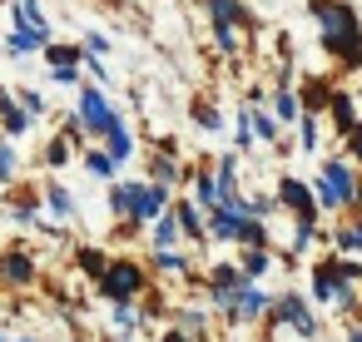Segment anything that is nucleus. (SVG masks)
Wrapping results in <instances>:
<instances>
[{
	"instance_id": "f257e3e1",
	"label": "nucleus",
	"mask_w": 362,
	"mask_h": 342,
	"mask_svg": "<svg viewBox=\"0 0 362 342\" xmlns=\"http://www.w3.org/2000/svg\"><path fill=\"white\" fill-rule=\"evenodd\" d=\"M313 16H317V35L322 50L337 65H362V16L347 6V0H313Z\"/></svg>"
},
{
	"instance_id": "f03ea898",
	"label": "nucleus",
	"mask_w": 362,
	"mask_h": 342,
	"mask_svg": "<svg viewBox=\"0 0 362 342\" xmlns=\"http://www.w3.org/2000/svg\"><path fill=\"white\" fill-rule=\"evenodd\" d=\"M100 293H105L115 307H129V297H134V293H144V268H139V263H129V258H115V263H110V273L100 278Z\"/></svg>"
},
{
	"instance_id": "7ed1b4c3",
	"label": "nucleus",
	"mask_w": 362,
	"mask_h": 342,
	"mask_svg": "<svg viewBox=\"0 0 362 342\" xmlns=\"http://www.w3.org/2000/svg\"><path fill=\"white\" fill-rule=\"evenodd\" d=\"M80 124H85V134H110L119 124V114L110 110V100H105L100 85H85L80 90Z\"/></svg>"
},
{
	"instance_id": "20e7f679",
	"label": "nucleus",
	"mask_w": 362,
	"mask_h": 342,
	"mask_svg": "<svg viewBox=\"0 0 362 342\" xmlns=\"http://www.w3.org/2000/svg\"><path fill=\"white\" fill-rule=\"evenodd\" d=\"M322 189L332 194V204H337V208H342V204H352V208L362 204V184H357V174H352L342 159H332V164L322 169Z\"/></svg>"
},
{
	"instance_id": "39448f33",
	"label": "nucleus",
	"mask_w": 362,
	"mask_h": 342,
	"mask_svg": "<svg viewBox=\"0 0 362 342\" xmlns=\"http://www.w3.org/2000/svg\"><path fill=\"white\" fill-rule=\"evenodd\" d=\"M268 317H273V327H278V322H293L303 337H317V322H313V312H308L303 293H288L278 307H268Z\"/></svg>"
},
{
	"instance_id": "423d86ee",
	"label": "nucleus",
	"mask_w": 362,
	"mask_h": 342,
	"mask_svg": "<svg viewBox=\"0 0 362 342\" xmlns=\"http://www.w3.org/2000/svg\"><path fill=\"white\" fill-rule=\"evenodd\" d=\"M169 208V189L164 184H144L139 199H134V223H159Z\"/></svg>"
},
{
	"instance_id": "0eeeda50",
	"label": "nucleus",
	"mask_w": 362,
	"mask_h": 342,
	"mask_svg": "<svg viewBox=\"0 0 362 342\" xmlns=\"http://www.w3.org/2000/svg\"><path fill=\"white\" fill-rule=\"evenodd\" d=\"M209 11H214V20H218V25H233V30L258 25V16L243 6V0H209Z\"/></svg>"
},
{
	"instance_id": "6e6552de",
	"label": "nucleus",
	"mask_w": 362,
	"mask_h": 342,
	"mask_svg": "<svg viewBox=\"0 0 362 342\" xmlns=\"http://www.w3.org/2000/svg\"><path fill=\"white\" fill-rule=\"evenodd\" d=\"M0 278L16 283V288H21V283H30V278H35V258H30V253H21V248H11L6 258H0Z\"/></svg>"
},
{
	"instance_id": "1a4fd4ad",
	"label": "nucleus",
	"mask_w": 362,
	"mask_h": 342,
	"mask_svg": "<svg viewBox=\"0 0 362 342\" xmlns=\"http://www.w3.org/2000/svg\"><path fill=\"white\" fill-rule=\"evenodd\" d=\"M248 223H253V218H238V213H228V208H214V218H209V233H214V238H233V243H238Z\"/></svg>"
},
{
	"instance_id": "9d476101",
	"label": "nucleus",
	"mask_w": 362,
	"mask_h": 342,
	"mask_svg": "<svg viewBox=\"0 0 362 342\" xmlns=\"http://www.w3.org/2000/svg\"><path fill=\"white\" fill-rule=\"evenodd\" d=\"M45 60H50V70H80V65L90 60V50H85V45H50Z\"/></svg>"
},
{
	"instance_id": "9b49d317",
	"label": "nucleus",
	"mask_w": 362,
	"mask_h": 342,
	"mask_svg": "<svg viewBox=\"0 0 362 342\" xmlns=\"http://www.w3.org/2000/svg\"><path fill=\"white\" fill-rule=\"evenodd\" d=\"M278 199H283L288 208H298V213H313V189L298 184V179H278Z\"/></svg>"
},
{
	"instance_id": "f8f14e48",
	"label": "nucleus",
	"mask_w": 362,
	"mask_h": 342,
	"mask_svg": "<svg viewBox=\"0 0 362 342\" xmlns=\"http://www.w3.org/2000/svg\"><path fill=\"white\" fill-rule=\"evenodd\" d=\"M50 30H16L11 35V55H35V50H50Z\"/></svg>"
},
{
	"instance_id": "ddd939ff",
	"label": "nucleus",
	"mask_w": 362,
	"mask_h": 342,
	"mask_svg": "<svg viewBox=\"0 0 362 342\" xmlns=\"http://www.w3.org/2000/svg\"><path fill=\"white\" fill-rule=\"evenodd\" d=\"M298 105H303V114H317L322 105H332V85L327 80H303V100Z\"/></svg>"
},
{
	"instance_id": "4468645a",
	"label": "nucleus",
	"mask_w": 362,
	"mask_h": 342,
	"mask_svg": "<svg viewBox=\"0 0 362 342\" xmlns=\"http://www.w3.org/2000/svg\"><path fill=\"white\" fill-rule=\"evenodd\" d=\"M238 199V154H223L218 159V204Z\"/></svg>"
},
{
	"instance_id": "2eb2a0df",
	"label": "nucleus",
	"mask_w": 362,
	"mask_h": 342,
	"mask_svg": "<svg viewBox=\"0 0 362 342\" xmlns=\"http://www.w3.org/2000/svg\"><path fill=\"white\" fill-rule=\"evenodd\" d=\"M0 124H6V134H25V124H30V114L11 100V95H0Z\"/></svg>"
},
{
	"instance_id": "dca6fc26",
	"label": "nucleus",
	"mask_w": 362,
	"mask_h": 342,
	"mask_svg": "<svg viewBox=\"0 0 362 342\" xmlns=\"http://www.w3.org/2000/svg\"><path fill=\"white\" fill-rule=\"evenodd\" d=\"M129 149H134V144H129V129H124V119H119V124L105 134V154H110L115 164H124V159H129Z\"/></svg>"
},
{
	"instance_id": "f3484780",
	"label": "nucleus",
	"mask_w": 362,
	"mask_h": 342,
	"mask_svg": "<svg viewBox=\"0 0 362 342\" xmlns=\"http://www.w3.org/2000/svg\"><path fill=\"white\" fill-rule=\"evenodd\" d=\"M149 174H154V184H164V189L184 179V169H179V164H174L169 154H149Z\"/></svg>"
},
{
	"instance_id": "a211bd4d",
	"label": "nucleus",
	"mask_w": 362,
	"mask_h": 342,
	"mask_svg": "<svg viewBox=\"0 0 362 342\" xmlns=\"http://www.w3.org/2000/svg\"><path fill=\"white\" fill-rule=\"evenodd\" d=\"M139 189H144V184H115V189H110V208L124 213V218H134V199H139Z\"/></svg>"
},
{
	"instance_id": "6ab92c4d",
	"label": "nucleus",
	"mask_w": 362,
	"mask_h": 342,
	"mask_svg": "<svg viewBox=\"0 0 362 342\" xmlns=\"http://www.w3.org/2000/svg\"><path fill=\"white\" fill-rule=\"evenodd\" d=\"M258 312H268V293L253 288V283H243V293H238V317H258Z\"/></svg>"
},
{
	"instance_id": "aec40b11",
	"label": "nucleus",
	"mask_w": 362,
	"mask_h": 342,
	"mask_svg": "<svg viewBox=\"0 0 362 342\" xmlns=\"http://www.w3.org/2000/svg\"><path fill=\"white\" fill-rule=\"evenodd\" d=\"M174 218H179V228H184L189 238H204V218H199V208H194V199H184V204H174Z\"/></svg>"
},
{
	"instance_id": "412c9836",
	"label": "nucleus",
	"mask_w": 362,
	"mask_h": 342,
	"mask_svg": "<svg viewBox=\"0 0 362 342\" xmlns=\"http://www.w3.org/2000/svg\"><path fill=\"white\" fill-rule=\"evenodd\" d=\"M16 25H21V30H50V25H45V16H40V0H21Z\"/></svg>"
},
{
	"instance_id": "4be33fe9",
	"label": "nucleus",
	"mask_w": 362,
	"mask_h": 342,
	"mask_svg": "<svg viewBox=\"0 0 362 342\" xmlns=\"http://www.w3.org/2000/svg\"><path fill=\"white\" fill-rule=\"evenodd\" d=\"M327 110H332V119H337V129H342V134H347V129L357 124V119H352V95L332 90V105H327Z\"/></svg>"
},
{
	"instance_id": "5701e85b",
	"label": "nucleus",
	"mask_w": 362,
	"mask_h": 342,
	"mask_svg": "<svg viewBox=\"0 0 362 342\" xmlns=\"http://www.w3.org/2000/svg\"><path fill=\"white\" fill-rule=\"evenodd\" d=\"M273 114H278V119H303L298 95H293V90H278V95H273Z\"/></svg>"
},
{
	"instance_id": "b1692460",
	"label": "nucleus",
	"mask_w": 362,
	"mask_h": 342,
	"mask_svg": "<svg viewBox=\"0 0 362 342\" xmlns=\"http://www.w3.org/2000/svg\"><path fill=\"white\" fill-rule=\"evenodd\" d=\"M194 194H199V204H204L209 213L218 208V184H214L209 174H194Z\"/></svg>"
},
{
	"instance_id": "393cba45",
	"label": "nucleus",
	"mask_w": 362,
	"mask_h": 342,
	"mask_svg": "<svg viewBox=\"0 0 362 342\" xmlns=\"http://www.w3.org/2000/svg\"><path fill=\"white\" fill-rule=\"evenodd\" d=\"M179 233H184V228H179V218H174V213H164V218L154 223V243H159V248H174V238H179Z\"/></svg>"
},
{
	"instance_id": "a878e982",
	"label": "nucleus",
	"mask_w": 362,
	"mask_h": 342,
	"mask_svg": "<svg viewBox=\"0 0 362 342\" xmlns=\"http://www.w3.org/2000/svg\"><path fill=\"white\" fill-rule=\"evenodd\" d=\"M243 283H248V278H243L238 268H228V263H218V268H214V278H209V288H233V293H238Z\"/></svg>"
},
{
	"instance_id": "bb28decb",
	"label": "nucleus",
	"mask_w": 362,
	"mask_h": 342,
	"mask_svg": "<svg viewBox=\"0 0 362 342\" xmlns=\"http://www.w3.org/2000/svg\"><path fill=\"white\" fill-rule=\"evenodd\" d=\"M85 169H90V174H95V179H110V174H115V169H119V164H115V159H110V154H105V149H95V154H85Z\"/></svg>"
},
{
	"instance_id": "cd10ccee",
	"label": "nucleus",
	"mask_w": 362,
	"mask_h": 342,
	"mask_svg": "<svg viewBox=\"0 0 362 342\" xmlns=\"http://www.w3.org/2000/svg\"><path fill=\"white\" fill-rule=\"evenodd\" d=\"M80 268H85L90 278H105V273H110V263H105L100 248H80Z\"/></svg>"
},
{
	"instance_id": "c85d7f7f",
	"label": "nucleus",
	"mask_w": 362,
	"mask_h": 342,
	"mask_svg": "<svg viewBox=\"0 0 362 342\" xmlns=\"http://www.w3.org/2000/svg\"><path fill=\"white\" fill-rule=\"evenodd\" d=\"M154 268H164V273H189V258L174 253V248H159V253H154Z\"/></svg>"
},
{
	"instance_id": "c756f323",
	"label": "nucleus",
	"mask_w": 362,
	"mask_h": 342,
	"mask_svg": "<svg viewBox=\"0 0 362 342\" xmlns=\"http://www.w3.org/2000/svg\"><path fill=\"white\" fill-rule=\"evenodd\" d=\"M214 40H218L223 55H238V30H233V25H218V20H214Z\"/></svg>"
},
{
	"instance_id": "7c9ffc66",
	"label": "nucleus",
	"mask_w": 362,
	"mask_h": 342,
	"mask_svg": "<svg viewBox=\"0 0 362 342\" xmlns=\"http://www.w3.org/2000/svg\"><path fill=\"white\" fill-rule=\"evenodd\" d=\"M258 273H268V253L263 248H248L243 253V278H258Z\"/></svg>"
},
{
	"instance_id": "2f4dec72",
	"label": "nucleus",
	"mask_w": 362,
	"mask_h": 342,
	"mask_svg": "<svg viewBox=\"0 0 362 342\" xmlns=\"http://www.w3.org/2000/svg\"><path fill=\"white\" fill-rule=\"evenodd\" d=\"M45 199H50V208H55V213H75V199H70L60 184H50V194H45Z\"/></svg>"
},
{
	"instance_id": "473e14b6",
	"label": "nucleus",
	"mask_w": 362,
	"mask_h": 342,
	"mask_svg": "<svg viewBox=\"0 0 362 342\" xmlns=\"http://www.w3.org/2000/svg\"><path fill=\"white\" fill-rule=\"evenodd\" d=\"M337 248H342V253H362V223H352V228H342V238H337Z\"/></svg>"
},
{
	"instance_id": "72a5a7b5",
	"label": "nucleus",
	"mask_w": 362,
	"mask_h": 342,
	"mask_svg": "<svg viewBox=\"0 0 362 342\" xmlns=\"http://www.w3.org/2000/svg\"><path fill=\"white\" fill-rule=\"evenodd\" d=\"M21 110H25V114H45V95H35V90H21Z\"/></svg>"
},
{
	"instance_id": "f704fd0d",
	"label": "nucleus",
	"mask_w": 362,
	"mask_h": 342,
	"mask_svg": "<svg viewBox=\"0 0 362 342\" xmlns=\"http://www.w3.org/2000/svg\"><path fill=\"white\" fill-rule=\"evenodd\" d=\"M194 119H199V124H204V129H218V124H223V119H218V110H214V105H194Z\"/></svg>"
},
{
	"instance_id": "c9c22d12",
	"label": "nucleus",
	"mask_w": 362,
	"mask_h": 342,
	"mask_svg": "<svg viewBox=\"0 0 362 342\" xmlns=\"http://www.w3.org/2000/svg\"><path fill=\"white\" fill-rule=\"evenodd\" d=\"M65 159H70V139L60 134V139H55V144L45 149V164H65Z\"/></svg>"
},
{
	"instance_id": "e433bc0d",
	"label": "nucleus",
	"mask_w": 362,
	"mask_h": 342,
	"mask_svg": "<svg viewBox=\"0 0 362 342\" xmlns=\"http://www.w3.org/2000/svg\"><path fill=\"white\" fill-rule=\"evenodd\" d=\"M253 134H258V139H273V134H278V119H268V114H253Z\"/></svg>"
},
{
	"instance_id": "4c0bfd02",
	"label": "nucleus",
	"mask_w": 362,
	"mask_h": 342,
	"mask_svg": "<svg viewBox=\"0 0 362 342\" xmlns=\"http://www.w3.org/2000/svg\"><path fill=\"white\" fill-rule=\"evenodd\" d=\"M85 50H90V55H105V50H110V40H105L100 30H90V35H85Z\"/></svg>"
},
{
	"instance_id": "58836bf2",
	"label": "nucleus",
	"mask_w": 362,
	"mask_h": 342,
	"mask_svg": "<svg viewBox=\"0 0 362 342\" xmlns=\"http://www.w3.org/2000/svg\"><path fill=\"white\" fill-rule=\"evenodd\" d=\"M313 144H317V119L303 114V149H313Z\"/></svg>"
},
{
	"instance_id": "ea45409f",
	"label": "nucleus",
	"mask_w": 362,
	"mask_h": 342,
	"mask_svg": "<svg viewBox=\"0 0 362 342\" xmlns=\"http://www.w3.org/2000/svg\"><path fill=\"white\" fill-rule=\"evenodd\" d=\"M16 174V154H11V144H0V179H11Z\"/></svg>"
},
{
	"instance_id": "a19ab883",
	"label": "nucleus",
	"mask_w": 362,
	"mask_h": 342,
	"mask_svg": "<svg viewBox=\"0 0 362 342\" xmlns=\"http://www.w3.org/2000/svg\"><path fill=\"white\" fill-rule=\"evenodd\" d=\"M347 144H352V154L362 159V124H352V129H347Z\"/></svg>"
},
{
	"instance_id": "79ce46f5",
	"label": "nucleus",
	"mask_w": 362,
	"mask_h": 342,
	"mask_svg": "<svg viewBox=\"0 0 362 342\" xmlns=\"http://www.w3.org/2000/svg\"><path fill=\"white\" fill-rule=\"evenodd\" d=\"M164 342H194V332H164Z\"/></svg>"
},
{
	"instance_id": "37998d69",
	"label": "nucleus",
	"mask_w": 362,
	"mask_h": 342,
	"mask_svg": "<svg viewBox=\"0 0 362 342\" xmlns=\"http://www.w3.org/2000/svg\"><path fill=\"white\" fill-rule=\"evenodd\" d=\"M347 342H362V332H347Z\"/></svg>"
},
{
	"instance_id": "c03bdc74",
	"label": "nucleus",
	"mask_w": 362,
	"mask_h": 342,
	"mask_svg": "<svg viewBox=\"0 0 362 342\" xmlns=\"http://www.w3.org/2000/svg\"><path fill=\"white\" fill-rule=\"evenodd\" d=\"M0 342H6V337H0Z\"/></svg>"
},
{
	"instance_id": "a18cd8bd",
	"label": "nucleus",
	"mask_w": 362,
	"mask_h": 342,
	"mask_svg": "<svg viewBox=\"0 0 362 342\" xmlns=\"http://www.w3.org/2000/svg\"><path fill=\"white\" fill-rule=\"evenodd\" d=\"M0 95H6V90H0Z\"/></svg>"
}]
</instances>
